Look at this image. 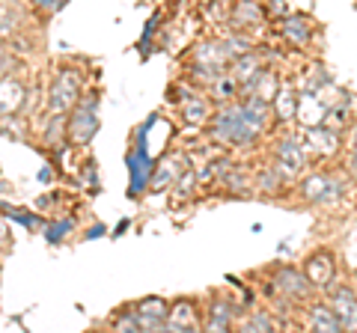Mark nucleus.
I'll use <instances>...</instances> for the list:
<instances>
[{"label":"nucleus","instance_id":"obj_2","mask_svg":"<svg viewBox=\"0 0 357 333\" xmlns=\"http://www.w3.org/2000/svg\"><path fill=\"white\" fill-rule=\"evenodd\" d=\"M312 295H316V288L307 280L304 268H298V265H277V268H271V277L265 283V297L271 307L277 304V313L307 307Z\"/></svg>","mask_w":357,"mask_h":333},{"label":"nucleus","instance_id":"obj_17","mask_svg":"<svg viewBox=\"0 0 357 333\" xmlns=\"http://www.w3.org/2000/svg\"><path fill=\"white\" fill-rule=\"evenodd\" d=\"M27 84L18 75H6L0 77V116H13V114H24L27 107Z\"/></svg>","mask_w":357,"mask_h":333},{"label":"nucleus","instance_id":"obj_25","mask_svg":"<svg viewBox=\"0 0 357 333\" xmlns=\"http://www.w3.org/2000/svg\"><path fill=\"white\" fill-rule=\"evenodd\" d=\"M9 247V232H6V224L0 220V250H6Z\"/></svg>","mask_w":357,"mask_h":333},{"label":"nucleus","instance_id":"obj_18","mask_svg":"<svg viewBox=\"0 0 357 333\" xmlns=\"http://www.w3.org/2000/svg\"><path fill=\"white\" fill-rule=\"evenodd\" d=\"M134 313L140 318V330H164L170 318V304L164 297H143L134 304Z\"/></svg>","mask_w":357,"mask_h":333},{"label":"nucleus","instance_id":"obj_3","mask_svg":"<svg viewBox=\"0 0 357 333\" xmlns=\"http://www.w3.org/2000/svg\"><path fill=\"white\" fill-rule=\"evenodd\" d=\"M351 176L345 170H312L295 182V194L304 206L312 208H337L349 196Z\"/></svg>","mask_w":357,"mask_h":333},{"label":"nucleus","instance_id":"obj_8","mask_svg":"<svg viewBox=\"0 0 357 333\" xmlns=\"http://www.w3.org/2000/svg\"><path fill=\"white\" fill-rule=\"evenodd\" d=\"M271 161L280 166V170L289 176L292 182H298L301 176L310 170V158H307V149H304V140L298 134H280L271 143Z\"/></svg>","mask_w":357,"mask_h":333},{"label":"nucleus","instance_id":"obj_6","mask_svg":"<svg viewBox=\"0 0 357 333\" xmlns=\"http://www.w3.org/2000/svg\"><path fill=\"white\" fill-rule=\"evenodd\" d=\"M248 313V307L236 301L227 292H211L208 301L203 304V327L206 330H232L241 321V316Z\"/></svg>","mask_w":357,"mask_h":333},{"label":"nucleus","instance_id":"obj_22","mask_svg":"<svg viewBox=\"0 0 357 333\" xmlns=\"http://www.w3.org/2000/svg\"><path fill=\"white\" fill-rule=\"evenodd\" d=\"M280 316L274 313V309H265V307H250L248 313L241 316L238 327L241 330H277L280 327Z\"/></svg>","mask_w":357,"mask_h":333},{"label":"nucleus","instance_id":"obj_16","mask_svg":"<svg viewBox=\"0 0 357 333\" xmlns=\"http://www.w3.org/2000/svg\"><path fill=\"white\" fill-rule=\"evenodd\" d=\"M203 327V307H197L194 297H182V301L170 304V318H167L164 330H199Z\"/></svg>","mask_w":357,"mask_h":333},{"label":"nucleus","instance_id":"obj_14","mask_svg":"<svg viewBox=\"0 0 357 333\" xmlns=\"http://www.w3.org/2000/svg\"><path fill=\"white\" fill-rule=\"evenodd\" d=\"M253 185H256V196H265V199H277V196H283L289 191H295V187H292L295 182L289 179V176L274 161H268L265 166L256 170Z\"/></svg>","mask_w":357,"mask_h":333},{"label":"nucleus","instance_id":"obj_19","mask_svg":"<svg viewBox=\"0 0 357 333\" xmlns=\"http://www.w3.org/2000/svg\"><path fill=\"white\" fill-rule=\"evenodd\" d=\"M304 325L310 330H325V333H340L342 330V321L340 316L333 313V307L325 301H310L307 309H304Z\"/></svg>","mask_w":357,"mask_h":333},{"label":"nucleus","instance_id":"obj_7","mask_svg":"<svg viewBox=\"0 0 357 333\" xmlns=\"http://www.w3.org/2000/svg\"><path fill=\"white\" fill-rule=\"evenodd\" d=\"M215 102H211V95L203 90V86L191 84L185 77L182 84V93H178V116H182L185 125L191 128H206L211 116H215Z\"/></svg>","mask_w":357,"mask_h":333},{"label":"nucleus","instance_id":"obj_11","mask_svg":"<svg viewBox=\"0 0 357 333\" xmlns=\"http://www.w3.org/2000/svg\"><path fill=\"white\" fill-rule=\"evenodd\" d=\"M268 6L265 0H232V9H229V24L232 30H259L268 24Z\"/></svg>","mask_w":357,"mask_h":333},{"label":"nucleus","instance_id":"obj_4","mask_svg":"<svg viewBox=\"0 0 357 333\" xmlns=\"http://www.w3.org/2000/svg\"><path fill=\"white\" fill-rule=\"evenodd\" d=\"M86 93V69L75 63H63L54 81L45 90V110L51 114H69V110L81 102V95Z\"/></svg>","mask_w":357,"mask_h":333},{"label":"nucleus","instance_id":"obj_10","mask_svg":"<svg viewBox=\"0 0 357 333\" xmlns=\"http://www.w3.org/2000/svg\"><path fill=\"white\" fill-rule=\"evenodd\" d=\"M304 274H307V280L312 283V288L316 292H331L333 286H337V259H333V253L328 247H319V250H312L307 253V259H304Z\"/></svg>","mask_w":357,"mask_h":333},{"label":"nucleus","instance_id":"obj_15","mask_svg":"<svg viewBox=\"0 0 357 333\" xmlns=\"http://www.w3.org/2000/svg\"><path fill=\"white\" fill-rule=\"evenodd\" d=\"M328 304L333 307V313L340 316L342 330H357V292L354 286L340 283L328 292Z\"/></svg>","mask_w":357,"mask_h":333},{"label":"nucleus","instance_id":"obj_23","mask_svg":"<svg viewBox=\"0 0 357 333\" xmlns=\"http://www.w3.org/2000/svg\"><path fill=\"white\" fill-rule=\"evenodd\" d=\"M342 170L351 176V182H357V119H351L342 140Z\"/></svg>","mask_w":357,"mask_h":333},{"label":"nucleus","instance_id":"obj_24","mask_svg":"<svg viewBox=\"0 0 357 333\" xmlns=\"http://www.w3.org/2000/svg\"><path fill=\"white\" fill-rule=\"evenodd\" d=\"M110 327L114 330H140V318H137V313H134V307L119 309V313L110 318Z\"/></svg>","mask_w":357,"mask_h":333},{"label":"nucleus","instance_id":"obj_1","mask_svg":"<svg viewBox=\"0 0 357 333\" xmlns=\"http://www.w3.org/2000/svg\"><path fill=\"white\" fill-rule=\"evenodd\" d=\"M274 119V107L268 102H259L253 95H238L236 102L215 107V116L206 125V134L208 143H215L218 149L250 152L265 137V131L271 128Z\"/></svg>","mask_w":357,"mask_h":333},{"label":"nucleus","instance_id":"obj_13","mask_svg":"<svg viewBox=\"0 0 357 333\" xmlns=\"http://www.w3.org/2000/svg\"><path fill=\"white\" fill-rule=\"evenodd\" d=\"M277 36L292 48H310L312 39H316V27H312V21L307 15L286 13L283 18H277Z\"/></svg>","mask_w":357,"mask_h":333},{"label":"nucleus","instance_id":"obj_5","mask_svg":"<svg viewBox=\"0 0 357 333\" xmlns=\"http://www.w3.org/2000/svg\"><path fill=\"white\" fill-rule=\"evenodd\" d=\"M98 131V93L86 90L72 110H69V143L86 146Z\"/></svg>","mask_w":357,"mask_h":333},{"label":"nucleus","instance_id":"obj_21","mask_svg":"<svg viewBox=\"0 0 357 333\" xmlns=\"http://www.w3.org/2000/svg\"><path fill=\"white\" fill-rule=\"evenodd\" d=\"M265 65H268V63H265V57H262V51L253 48V51H248V54H238V57L229 63V75L236 77L241 86H248L253 77L265 69Z\"/></svg>","mask_w":357,"mask_h":333},{"label":"nucleus","instance_id":"obj_9","mask_svg":"<svg viewBox=\"0 0 357 333\" xmlns=\"http://www.w3.org/2000/svg\"><path fill=\"white\" fill-rule=\"evenodd\" d=\"M342 131L331 128V125H312L304 128V149H307V158L310 164L316 161H333L337 155H342Z\"/></svg>","mask_w":357,"mask_h":333},{"label":"nucleus","instance_id":"obj_12","mask_svg":"<svg viewBox=\"0 0 357 333\" xmlns=\"http://www.w3.org/2000/svg\"><path fill=\"white\" fill-rule=\"evenodd\" d=\"M191 152L185 149H173L170 155H164V158L155 164V176H152V191H167L178 176L185 170H191Z\"/></svg>","mask_w":357,"mask_h":333},{"label":"nucleus","instance_id":"obj_20","mask_svg":"<svg viewBox=\"0 0 357 333\" xmlns=\"http://www.w3.org/2000/svg\"><path fill=\"white\" fill-rule=\"evenodd\" d=\"M191 63H203V65H218V69L229 72V54L223 48L220 39H203L191 48Z\"/></svg>","mask_w":357,"mask_h":333}]
</instances>
